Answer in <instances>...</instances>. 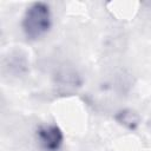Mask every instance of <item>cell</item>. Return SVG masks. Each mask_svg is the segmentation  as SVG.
<instances>
[{"instance_id": "obj_3", "label": "cell", "mask_w": 151, "mask_h": 151, "mask_svg": "<svg viewBox=\"0 0 151 151\" xmlns=\"http://www.w3.org/2000/svg\"><path fill=\"white\" fill-rule=\"evenodd\" d=\"M116 119L118 120V123L123 124L124 126H126L127 129H136L139 124V116L132 111V110H123L120 111L117 116H116Z\"/></svg>"}, {"instance_id": "obj_2", "label": "cell", "mask_w": 151, "mask_h": 151, "mask_svg": "<svg viewBox=\"0 0 151 151\" xmlns=\"http://www.w3.org/2000/svg\"><path fill=\"white\" fill-rule=\"evenodd\" d=\"M37 136L41 147L46 151H58L63 145L64 134L57 125L50 124L40 126L37 131Z\"/></svg>"}, {"instance_id": "obj_1", "label": "cell", "mask_w": 151, "mask_h": 151, "mask_svg": "<svg viewBox=\"0 0 151 151\" xmlns=\"http://www.w3.org/2000/svg\"><path fill=\"white\" fill-rule=\"evenodd\" d=\"M22 29L28 39H38L51 27V11L45 2H34L25 12Z\"/></svg>"}]
</instances>
